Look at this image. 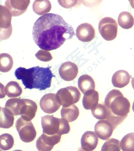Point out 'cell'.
I'll use <instances>...</instances> for the list:
<instances>
[{"label": "cell", "instance_id": "obj_1", "mask_svg": "<svg viewBox=\"0 0 134 151\" xmlns=\"http://www.w3.org/2000/svg\"><path fill=\"white\" fill-rule=\"evenodd\" d=\"M75 34L72 27L57 14H47L38 18L33 28V41L44 50H57Z\"/></svg>", "mask_w": 134, "mask_h": 151}, {"label": "cell", "instance_id": "obj_2", "mask_svg": "<svg viewBox=\"0 0 134 151\" xmlns=\"http://www.w3.org/2000/svg\"><path fill=\"white\" fill-rule=\"evenodd\" d=\"M50 68L36 66L26 69L19 67L15 70L14 75L17 80L22 81L25 89L35 88L44 91L51 87L52 79L55 77Z\"/></svg>", "mask_w": 134, "mask_h": 151}, {"label": "cell", "instance_id": "obj_3", "mask_svg": "<svg viewBox=\"0 0 134 151\" xmlns=\"http://www.w3.org/2000/svg\"><path fill=\"white\" fill-rule=\"evenodd\" d=\"M104 103L108 109V116L106 121L109 122L115 129L128 116L130 111V103L121 91L116 89L107 94Z\"/></svg>", "mask_w": 134, "mask_h": 151}, {"label": "cell", "instance_id": "obj_4", "mask_svg": "<svg viewBox=\"0 0 134 151\" xmlns=\"http://www.w3.org/2000/svg\"><path fill=\"white\" fill-rule=\"evenodd\" d=\"M43 133L48 135L66 134L70 132V125L65 119L46 115L41 117Z\"/></svg>", "mask_w": 134, "mask_h": 151}, {"label": "cell", "instance_id": "obj_5", "mask_svg": "<svg viewBox=\"0 0 134 151\" xmlns=\"http://www.w3.org/2000/svg\"><path fill=\"white\" fill-rule=\"evenodd\" d=\"M56 95L59 97L62 107H68L77 103L81 96L80 91L74 86L62 88L57 91Z\"/></svg>", "mask_w": 134, "mask_h": 151}, {"label": "cell", "instance_id": "obj_6", "mask_svg": "<svg viewBox=\"0 0 134 151\" xmlns=\"http://www.w3.org/2000/svg\"><path fill=\"white\" fill-rule=\"evenodd\" d=\"M98 29L101 36L106 41H113L118 35V23L111 17H106L100 21Z\"/></svg>", "mask_w": 134, "mask_h": 151}, {"label": "cell", "instance_id": "obj_7", "mask_svg": "<svg viewBox=\"0 0 134 151\" xmlns=\"http://www.w3.org/2000/svg\"><path fill=\"white\" fill-rule=\"evenodd\" d=\"M15 127L20 138L23 142L30 143L35 140L36 132L32 121H26L20 118L17 120Z\"/></svg>", "mask_w": 134, "mask_h": 151}, {"label": "cell", "instance_id": "obj_8", "mask_svg": "<svg viewBox=\"0 0 134 151\" xmlns=\"http://www.w3.org/2000/svg\"><path fill=\"white\" fill-rule=\"evenodd\" d=\"M38 110V105L35 102L29 99L19 98L16 116L26 121H30L35 118Z\"/></svg>", "mask_w": 134, "mask_h": 151}, {"label": "cell", "instance_id": "obj_9", "mask_svg": "<svg viewBox=\"0 0 134 151\" xmlns=\"http://www.w3.org/2000/svg\"><path fill=\"white\" fill-rule=\"evenodd\" d=\"M41 109L45 113L48 114L57 112L61 106V103L56 94L49 93L41 98L39 102Z\"/></svg>", "mask_w": 134, "mask_h": 151}, {"label": "cell", "instance_id": "obj_10", "mask_svg": "<svg viewBox=\"0 0 134 151\" xmlns=\"http://www.w3.org/2000/svg\"><path fill=\"white\" fill-rule=\"evenodd\" d=\"M62 135H48L42 134L36 140V147L38 151H51L55 145L60 142Z\"/></svg>", "mask_w": 134, "mask_h": 151}, {"label": "cell", "instance_id": "obj_11", "mask_svg": "<svg viewBox=\"0 0 134 151\" xmlns=\"http://www.w3.org/2000/svg\"><path fill=\"white\" fill-rule=\"evenodd\" d=\"M30 3V0H8L5 6L12 17H18L26 12Z\"/></svg>", "mask_w": 134, "mask_h": 151}, {"label": "cell", "instance_id": "obj_12", "mask_svg": "<svg viewBox=\"0 0 134 151\" xmlns=\"http://www.w3.org/2000/svg\"><path fill=\"white\" fill-rule=\"evenodd\" d=\"M60 77L65 81H71L75 79L78 74V67L75 63L67 61L62 64L59 68Z\"/></svg>", "mask_w": 134, "mask_h": 151}, {"label": "cell", "instance_id": "obj_13", "mask_svg": "<svg viewBox=\"0 0 134 151\" xmlns=\"http://www.w3.org/2000/svg\"><path fill=\"white\" fill-rule=\"evenodd\" d=\"M76 35L78 39L82 42H89L95 38V29L91 24L84 23L78 26Z\"/></svg>", "mask_w": 134, "mask_h": 151}, {"label": "cell", "instance_id": "obj_14", "mask_svg": "<svg viewBox=\"0 0 134 151\" xmlns=\"http://www.w3.org/2000/svg\"><path fill=\"white\" fill-rule=\"evenodd\" d=\"M113 131V127L111 124L106 120L98 121L94 127L95 134L97 137L104 140L109 139Z\"/></svg>", "mask_w": 134, "mask_h": 151}, {"label": "cell", "instance_id": "obj_15", "mask_svg": "<svg viewBox=\"0 0 134 151\" xmlns=\"http://www.w3.org/2000/svg\"><path fill=\"white\" fill-rule=\"evenodd\" d=\"M98 143V138L94 132L87 131L82 136V148L85 151H94L96 148Z\"/></svg>", "mask_w": 134, "mask_h": 151}, {"label": "cell", "instance_id": "obj_16", "mask_svg": "<svg viewBox=\"0 0 134 151\" xmlns=\"http://www.w3.org/2000/svg\"><path fill=\"white\" fill-rule=\"evenodd\" d=\"M132 76L125 70H121L116 71L113 74L111 82L116 88H123L126 86L130 82Z\"/></svg>", "mask_w": 134, "mask_h": 151}, {"label": "cell", "instance_id": "obj_17", "mask_svg": "<svg viewBox=\"0 0 134 151\" xmlns=\"http://www.w3.org/2000/svg\"><path fill=\"white\" fill-rule=\"evenodd\" d=\"M82 104L84 109L91 110L96 106L99 101V93L95 90H89L85 92Z\"/></svg>", "mask_w": 134, "mask_h": 151}, {"label": "cell", "instance_id": "obj_18", "mask_svg": "<svg viewBox=\"0 0 134 151\" xmlns=\"http://www.w3.org/2000/svg\"><path fill=\"white\" fill-rule=\"evenodd\" d=\"M62 119H65L68 122L75 121L78 118L80 111L75 105H72L68 107H62L61 111Z\"/></svg>", "mask_w": 134, "mask_h": 151}, {"label": "cell", "instance_id": "obj_19", "mask_svg": "<svg viewBox=\"0 0 134 151\" xmlns=\"http://www.w3.org/2000/svg\"><path fill=\"white\" fill-rule=\"evenodd\" d=\"M14 122V116L8 109L1 108L0 111V127L8 129L12 127Z\"/></svg>", "mask_w": 134, "mask_h": 151}, {"label": "cell", "instance_id": "obj_20", "mask_svg": "<svg viewBox=\"0 0 134 151\" xmlns=\"http://www.w3.org/2000/svg\"><path fill=\"white\" fill-rule=\"evenodd\" d=\"M78 85L79 88L83 94L89 90H95V82L93 78L88 75H83L80 77Z\"/></svg>", "mask_w": 134, "mask_h": 151}, {"label": "cell", "instance_id": "obj_21", "mask_svg": "<svg viewBox=\"0 0 134 151\" xmlns=\"http://www.w3.org/2000/svg\"><path fill=\"white\" fill-rule=\"evenodd\" d=\"M51 8V3L48 0H36L33 5V12L39 15L48 14L50 12Z\"/></svg>", "mask_w": 134, "mask_h": 151}, {"label": "cell", "instance_id": "obj_22", "mask_svg": "<svg viewBox=\"0 0 134 151\" xmlns=\"http://www.w3.org/2000/svg\"><path fill=\"white\" fill-rule=\"evenodd\" d=\"M6 95L9 98H15L19 97L22 93V89L18 83L11 81L6 84L5 88Z\"/></svg>", "mask_w": 134, "mask_h": 151}, {"label": "cell", "instance_id": "obj_23", "mask_svg": "<svg viewBox=\"0 0 134 151\" xmlns=\"http://www.w3.org/2000/svg\"><path fill=\"white\" fill-rule=\"evenodd\" d=\"M118 23L121 27L124 29H129L134 25V17L128 12H123L118 17Z\"/></svg>", "mask_w": 134, "mask_h": 151}, {"label": "cell", "instance_id": "obj_24", "mask_svg": "<svg viewBox=\"0 0 134 151\" xmlns=\"http://www.w3.org/2000/svg\"><path fill=\"white\" fill-rule=\"evenodd\" d=\"M12 16L4 6L0 4V27L8 29L11 25Z\"/></svg>", "mask_w": 134, "mask_h": 151}, {"label": "cell", "instance_id": "obj_25", "mask_svg": "<svg viewBox=\"0 0 134 151\" xmlns=\"http://www.w3.org/2000/svg\"><path fill=\"white\" fill-rule=\"evenodd\" d=\"M13 66V60L11 55L6 53L0 54V72L6 73L11 71Z\"/></svg>", "mask_w": 134, "mask_h": 151}, {"label": "cell", "instance_id": "obj_26", "mask_svg": "<svg viewBox=\"0 0 134 151\" xmlns=\"http://www.w3.org/2000/svg\"><path fill=\"white\" fill-rule=\"evenodd\" d=\"M91 111L93 116L99 120H106L108 116V108L105 105L98 103Z\"/></svg>", "mask_w": 134, "mask_h": 151}, {"label": "cell", "instance_id": "obj_27", "mask_svg": "<svg viewBox=\"0 0 134 151\" xmlns=\"http://www.w3.org/2000/svg\"><path fill=\"white\" fill-rule=\"evenodd\" d=\"M120 147L123 151H134V134L128 133L122 138Z\"/></svg>", "mask_w": 134, "mask_h": 151}, {"label": "cell", "instance_id": "obj_28", "mask_svg": "<svg viewBox=\"0 0 134 151\" xmlns=\"http://www.w3.org/2000/svg\"><path fill=\"white\" fill-rule=\"evenodd\" d=\"M14 140L11 135L4 133L0 135V149L4 151H8L13 147Z\"/></svg>", "mask_w": 134, "mask_h": 151}, {"label": "cell", "instance_id": "obj_29", "mask_svg": "<svg viewBox=\"0 0 134 151\" xmlns=\"http://www.w3.org/2000/svg\"><path fill=\"white\" fill-rule=\"evenodd\" d=\"M101 151H121L120 141L115 138L108 139L103 145Z\"/></svg>", "mask_w": 134, "mask_h": 151}, {"label": "cell", "instance_id": "obj_30", "mask_svg": "<svg viewBox=\"0 0 134 151\" xmlns=\"http://www.w3.org/2000/svg\"><path fill=\"white\" fill-rule=\"evenodd\" d=\"M35 55L37 59L44 62L50 61L53 59V57L50 52L44 50H39Z\"/></svg>", "mask_w": 134, "mask_h": 151}, {"label": "cell", "instance_id": "obj_31", "mask_svg": "<svg viewBox=\"0 0 134 151\" xmlns=\"http://www.w3.org/2000/svg\"><path fill=\"white\" fill-rule=\"evenodd\" d=\"M12 33V25H11L8 29H3L0 27V42L9 39Z\"/></svg>", "mask_w": 134, "mask_h": 151}, {"label": "cell", "instance_id": "obj_32", "mask_svg": "<svg viewBox=\"0 0 134 151\" xmlns=\"http://www.w3.org/2000/svg\"><path fill=\"white\" fill-rule=\"evenodd\" d=\"M61 6L65 8H70L74 6L77 3V1H58Z\"/></svg>", "mask_w": 134, "mask_h": 151}, {"label": "cell", "instance_id": "obj_33", "mask_svg": "<svg viewBox=\"0 0 134 151\" xmlns=\"http://www.w3.org/2000/svg\"><path fill=\"white\" fill-rule=\"evenodd\" d=\"M5 96V86L1 83H0V99L4 98Z\"/></svg>", "mask_w": 134, "mask_h": 151}, {"label": "cell", "instance_id": "obj_34", "mask_svg": "<svg viewBox=\"0 0 134 151\" xmlns=\"http://www.w3.org/2000/svg\"><path fill=\"white\" fill-rule=\"evenodd\" d=\"M22 151V150H14V151Z\"/></svg>", "mask_w": 134, "mask_h": 151}, {"label": "cell", "instance_id": "obj_35", "mask_svg": "<svg viewBox=\"0 0 134 151\" xmlns=\"http://www.w3.org/2000/svg\"><path fill=\"white\" fill-rule=\"evenodd\" d=\"M0 151H2V150L0 149Z\"/></svg>", "mask_w": 134, "mask_h": 151}, {"label": "cell", "instance_id": "obj_36", "mask_svg": "<svg viewBox=\"0 0 134 151\" xmlns=\"http://www.w3.org/2000/svg\"><path fill=\"white\" fill-rule=\"evenodd\" d=\"M1 107H0V111H1Z\"/></svg>", "mask_w": 134, "mask_h": 151}, {"label": "cell", "instance_id": "obj_37", "mask_svg": "<svg viewBox=\"0 0 134 151\" xmlns=\"http://www.w3.org/2000/svg\"></svg>", "mask_w": 134, "mask_h": 151}]
</instances>
